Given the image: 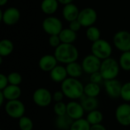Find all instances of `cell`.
I'll return each instance as SVG.
<instances>
[{
	"label": "cell",
	"instance_id": "18",
	"mask_svg": "<svg viewBox=\"0 0 130 130\" xmlns=\"http://www.w3.org/2000/svg\"><path fill=\"white\" fill-rule=\"evenodd\" d=\"M7 101L18 100L21 95V89L18 85H8L5 88L1 91Z\"/></svg>",
	"mask_w": 130,
	"mask_h": 130
},
{
	"label": "cell",
	"instance_id": "13",
	"mask_svg": "<svg viewBox=\"0 0 130 130\" xmlns=\"http://www.w3.org/2000/svg\"><path fill=\"white\" fill-rule=\"evenodd\" d=\"M122 83L118 79L104 81V87L106 94L112 99H117L120 98L122 89Z\"/></svg>",
	"mask_w": 130,
	"mask_h": 130
},
{
	"label": "cell",
	"instance_id": "15",
	"mask_svg": "<svg viewBox=\"0 0 130 130\" xmlns=\"http://www.w3.org/2000/svg\"><path fill=\"white\" fill-rule=\"evenodd\" d=\"M58 61L54 55L46 54L43 56L39 60L38 66L40 70L45 72H50L57 65Z\"/></svg>",
	"mask_w": 130,
	"mask_h": 130
},
{
	"label": "cell",
	"instance_id": "3",
	"mask_svg": "<svg viewBox=\"0 0 130 130\" xmlns=\"http://www.w3.org/2000/svg\"><path fill=\"white\" fill-rule=\"evenodd\" d=\"M120 66L119 62L114 58L110 57L102 60L100 72L104 81L116 79L120 74Z\"/></svg>",
	"mask_w": 130,
	"mask_h": 130
},
{
	"label": "cell",
	"instance_id": "6",
	"mask_svg": "<svg viewBox=\"0 0 130 130\" xmlns=\"http://www.w3.org/2000/svg\"><path fill=\"white\" fill-rule=\"evenodd\" d=\"M43 30L50 36L59 35L62 30V23L59 18L55 16H49L42 22Z\"/></svg>",
	"mask_w": 130,
	"mask_h": 130
},
{
	"label": "cell",
	"instance_id": "9",
	"mask_svg": "<svg viewBox=\"0 0 130 130\" xmlns=\"http://www.w3.org/2000/svg\"><path fill=\"white\" fill-rule=\"evenodd\" d=\"M21 18V13L16 7H9L5 10H0V21L8 26L16 24Z\"/></svg>",
	"mask_w": 130,
	"mask_h": 130
},
{
	"label": "cell",
	"instance_id": "7",
	"mask_svg": "<svg viewBox=\"0 0 130 130\" xmlns=\"http://www.w3.org/2000/svg\"><path fill=\"white\" fill-rule=\"evenodd\" d=\"M32 99L39 107H46L53 101V94L46 88H39L34 91Z\"/></svg>",
	"mask_w": 130,
	"mask_h": 130
},
{
	"label": "cell",
	"instance_id": "41",
	"mask_svg": "<svg viewBox=\"0 0 130 130\" xmlns=\"http://www.w3.org/2000/svg\"><path fill=\"white\" fill-rule=\"evenodd\" d=\"M5 101H6V100H5V96L3 95L2 92L0 91V106H2V105L4 104Z\"/></svg>",
	"mask_w": 130,
	"mask_h": 130
},
{
	"label": "cell",
	"instance_id": "36",
	"mask_svg": "<svg viewBox=\"0 0 130 130\" xmlns=\"http://www.w3.org/2000/svg\"><path fill=\"white\" fill-rule=\"evenodd\" d=\"M82 24L81 23L79 22V21L78 19L76 20H74L71 22H69V28L71 29L72 30L75 31V32H78L80 30V29L82 28Z\"/></svg>",
	"mask_w": 130,
	"mask_h": 130
},
{
	"label": "cell",
	"instance_id": "12",
	"mask_svg": "<svg viewBox=\"0 0 130 130\" xmlns=\"http://www.w3.org/2000/svg\"><path fill=\"white\" fill-rule=\"evenodd\" d=\"M115 117L117 123L122 126H130V104L123 103L117 106L115 110Z\"/></svg>",
	"mask_w": 130,
	"mask_h": 130
},
{
	"label": "cell",
	"instance_id": "5",
	"mask_svg": "<svg viewBox=\"0 0 130 130\" xmlns=\"http://www.w3.org/2000/svg\"><path fill=\"white\" fill-rule=\"evenodd\" d=\"M25 106L22 101L18 100L8 101L5 105V111L7 115L12 119L19 120L24 116Z\"/></svg>",
	"mask_w": 130,
	"mask_h": 130
},
{
	"label": "cell",
	"instance_id": "1",
	"mask_svg": "<svg viewBox=\"0 0 130 130\" xmlns=\"http://www.w3.org/2000/svg\"><path fill=\"white\" fill-rule=\"evenodd\" d=\"M85 85L78 78L68 77L61 83V91L65 97L72 101L81 99L84 96Z\"/></svg>",
	"mask_w": 130,
	"mask_h": 130
},
{
	"label": "cell",
	"instance_id": "14",
	"mask_svg": "<svg viewBox=\"0 0 130 130\" xmlns=\"http://www.w3.org/2000/svg\"><path fill=\"white\" fill-rule=\"evenodd\" d=\"M66 115L69 116L73 121L84 118L85 110H84L82 104L77 101H71L67 104Z\"/></svg>",
	"mask_w": 130,
	"mask_h": 130
},
{
	"label": "cell",
	"instance_id": "23",
	"mask_svg": "<svg viewBox=\"0 0 130 130\" xmlns=\"http://www.w3.org/2000/svg\"><path fill=\"white\" fill-rule=\"evenodd\" d=\"M101 88L100 87V85L92 83L91 82L86 84L84 88V95L87 97L98 98L101 94Z\"/></svg>",
	"mask_w": 130,
	"mask_h": 130
},
{
	"label": "cell",
	"instance_id": "38",
	"mask_svg": "<svg viewBox=\"0 0 130 130\" xmlns=\"http://www.w3.org/2000/svg\"><path fill=\"white\" fill-rule=\"evenodd\" d=\"M9 85L8 76L4 74H0V90H3Z\"/></svg>",
	"mask_w": 130,
	"mask_h": 130
},
{
	"label": "cell",
	"instance_id": "24",
	"mask_svg": "<svg viewBox=\"0 0 130 130\" xmlns=\"http://www.w3.org/2000/svg\"><path fill=\"white\" fill-rule=\"evenodd\" d=\"M14 43L8 39H3L0 41V56L6 57L12 53Z\"/></svg>",
	"mask_w": 130,
	"mask_h": 130
},
{
	"label": "cell",
	"instance_id": "39",
	"mask_svg": "<svg viewBox=\"0 0 130 130\" xmlns=\"http://www.w3.org/2000/svg\"><path fill=\"white\" fill-rule=\"evenodd\" d=\"M91 130H107V129L102 123H99L91 126Z\"/></svg>",
	"mask_w": 130,
	"mask_h": 130
},
{
	"label": "cell",
	"instance_id": "22",
	"mask_svg": "<svg viewBox=\"0 0 130 130\" xmlns=\"http://www.w3.org/2000/svg\"><path fill=\"white\" fill-rule=\"evenodd\" d=\"M59 36L62 43L73 44L77 39V33L69 28H63Z\"/></svg>",
	"mask_w": 130,
	"mask_h": 130
},
{
	"label": "cell",
	"instance_id": "37",
	"mask_svg": "<svg viewBox=\"0 0 130 130\" xmlns=\"http://www.w3.org/2000/svg\"><path fill=\"white\" fill-rule=\"evenodd\" d=\"M64 98H65V95H64V94L62 93V91L61 90L60 91H56L54 93H53V101L55 103L62 102Z\"/></svg>",
	"mask_w": 130,
	"mask_h": 130
},
{
	"label": "cell",
	"instance_id": "40",
	"mask_svg": "<svg viewBox=\"0 0 130 130\" xmlns=\"http://www.w3.org/2000/svg\"><path fill=\"white\" fill-rule=\"evenodd\" d=\"M59 3L63 5H68V4H70V3H72L73 0H58Z\"/></svg>",
	"mask_w": 130,
	"mask_h": 130
},
{
	"label": "cell",
	"instance_id": "10",
	"mask_svg": "<svg viewBox=\"0 0 130 130\" xmlns=\"http://www.w3.org/2000/svg\"><path fill=\"white\" fill-rule=\"evenodd\" d=\"M101 62L102 60L96 57L94 55L89 54L84 57L81 64L84 72L88 75H91L100 71Z\"/></svg>",
	"mask_w": 130,
	"mask_h": 130
},
{
	"label": "cell",
	"instance_id": "26",
	"mask_svg": "<svg viewBox=\"0 0 130 130\" xmlns=\"http://www.w3.org/2000/svg\"><path fill=\"white\" fill-rule=\"evenodd\" d=\"M85 119L91 124V126H92V125L101 123L104 120V115L102 112H101L100 110H94L93 111L88 113Z\"/></svg>",
	"mask_w": 130,
	"mask_h": 130
},
{
	"label": "cell",
	"instance_id": "35",
	"mask_svg": "<svg viewBox=\"0 0 130 130\" xmlns=\"http://www.w3.org/2000/svg\"><path fill=\"white\" fill-rule=\"evenodd\" d=\"M103 81H104V80L100 72H94V73L90 75V82L92 83L100 85Z\"/></svg>",
	"mask_w": 130,
	"mask_h": 130
},
{
	"label": "cell",
	"instance_id": "27",
	"mask_svg": "<svg viewBox=\"0 0 130 130\" xmlns=\"http://www.w3.org/2000/svg\"><path fill=\"white\" fill-rule=\"evenodd\" d=\"M85 35H86L87 39L89 41L94 43L101 39V30H99V28L93 25L87 28Z\"/></svg>",
	"mask_w": 130,
	"mask_h": 130
},
{
	"label": "cell",
	"instance_id": "17",
	"mask_svg": "<svg viewBox=\"0 0 130 130\" xmlns=\"http://www.w3.org/2000/svg\"><path fill=\"white\" fill-rule=\"evenodd\" d=\"M79 9L76 5L74 3H70L64 5L62 8V16L64 19L69 22L78 19L79 14Z\"/></svg>",
	"mask_w": 130,
	"mask_h": 130
},
{
	"label": "cell",
	"instance_id": "31",
	"mask_svg": "<svg viewBox=\"0 0 130 130\" xmlns=\"http://www.w3.org/2000/svg\"><path fill=\"white\" fill-rule=\"evenodd\" d=\"M53 112L56 117H62L66 115L67 112V104L63 101L55 103L53 106Z\"/></svg>",
	"mask_w": 130,
	"mask_h": 130
},
{
	"label": "cell",
	"instance_id": "29",
	"mask_svg": "<svg viewBox=\"0 0 130 130\" xmlns=\"http://www.w3.org/2000/svg\"><path fill=\"white\" fill-rule=\"evenodd\" d=\"M69 130H91V124L85 118L73 121Z\"/></svg>",
	"mask_w": 130,
	"mask_h": 130
},
{
	"label": "cell",
	"instance_id": "44",
	"mask_svg": "<svg viewBox=\"0 0 130 130\" xmlns=\"http://www.w3.org/2000/svg\"><path fill=\"white\" fill-rule=\"evenodd\" d=\"M129 104H130V103H129Z\"/></svg>",
	"mask_w": 130,
	"mask_h": 130
},
{
	"label": "cell",
	"instance_id": "21",
	"mask_svg": "<svg viewBox=\"0 0 130 130\" xmlns=\"http://www.w3.org/2000/svg\"><path fill=\"white\" fill-rule=\"evenodd\" d=\"M80 100V103L82 104L85 112L89 113L94 110H98L99 102L97 98H91L84 95Z\"/></svg>",
	"mask_w": 130,
	"mask_h": 130
},
{
	"label": "cell",
	"instance_id": "8",
	"mask_svg": "<svg viewBox=\"0 0 130 130\" xmlns=\"http://www.w3.org/2000/svg\"><path fill=\"white\" fill-rule=\"evenodd\" d=\"M113 43L122 53L130 51V32L125 30L117 31L113 37Z\"/></svg>",
	"mask_w": 130,
	"mask_h": 130
},
{
	"label": "cell",
	"instance_id": "43",
	"mask_svg": "<svg viewBox=\"0 0 130 130\" xmlns=\"http://www.w3.org/2000/svg\"><path fill=\"white\" fill-rule=\"evenodd\" d=\"M0 130H2V129H0Z\"/></svg>",
	"mask_w": 130,
	"mask_h": 130
},
{
	"label": "cell",
	"instance_id": "20",
	"mask_svg": "<svg viewBox=\"0 0 130 130\" xmlns=\"http://www.w3.org/2000/svg\"><path fill=\"white\" fill-rule=\"evenodd\" d=\"M66 71L68 76L70 78H80L84 71L82 66L81 63H78L77 61L74 62H71L69 64H67L66 66Z\"/></svg>",
	"mask_w": 130,
	"mask_h": 130
},
{
	"label": "cell",
	"instance_id": "28",
	"mask_svg": "<svg viewBox=\"0 0 130 130\" xmlns=\"http://www.w3.org/2000/svg\"><path fill=\"white\" fill-rule=\"evenodd\" d=\"M119 64L120 69L125 72L130 71V51L123 52L119 58Z\"/></svg>",
	"mask_w": 130,
	"mask_h": 130
},
{
	"label": "cell",
	"instance_id": "30",
	"mask_svg": "<svg viewBox=\"0 0 130 130\" xmlns=\"http://www.w3.org/2000/svg\"><path fill=\"white\" fill-rule=\"evenodd\" d=\"M18 126L21 130H32L34 123L30 117L24 116L18 120Z\"/></svg>",
	"mask_w": 130,
	"mask_h": 130
},
{
	"label": "cell",
	"instance_id": "19",
	"mask_svg": "<svg viewBox=\"0 0 130 130\" xmlns=\"http://www.w3.org/2000/svg\"><path fill=\"white\" fill-rule=\"evenodd\" d=\"M59 4L58 0H43L40 4V8L43 13L51 16L58 10Z\"/></svg>",
	"mask_w": 130,
	"mask_h": 130
},
{
	"label": "cell",
	"instance_id": "11",
	"mask_svg": "<svg viewBox=\"0 0 130 130\" xmlns=\"http://www.w3.org/2000/svg\"><path fill=\"white\" fill-rule=\"evenodd\" d=\"M78 20L79 21L82 27L88 28L91 26H93L97 21L98 13L92 8H85L80 10Z\"/></svg>",
	"mask_w": 130,
	"mask_h": 130
},
{
	"label": "cell",
	"instance_id": "16",
	"mask_svg": "<svg viewBox=\"0 0 130 130\" xmlns=\"http://www.w3.org/2000/svg\"><path fill=\"white\" fill-rule=\"evenodd\" d=\"M50 76L53 82L60 84L69 77L66 66H63L62 65H57L50 72Z\"/></svg>",
	"mask_w": 130,
	"mask_h": 130
},
{
	"label": "cell",
	"instance_id": "33",
	"mask_svg": "<svg viewBox=\"0 0 130 130\" xmlns=\"http://www.w3.org/2000/svg\"><path fill=\"white\" fill-rule=\"evenodd\" d=\"M120 98L126 103H130V82H126L123 85Z\"/></svg>",
	"mask_w": 130,
	"mask_h": 130
},
{
	"label": "cell",
	"instance_id": "2",
	"mask_svg": "<svg viewBox=\"0 0 130 130\" xmlns=\"http://www.w3.org/2000/svg\"><path fill=\"white\" fill-rule=\"evenodd\" d=\"M53 55L59 62L67 65L71 62H76L78 58L79 53L74 44L61 43L55 49Z\"/></svg>",
	"mask_w": 130,
	"mask_h": 130
},
{
	"label": "cell",
	"instance_id": "42",
	"mask_svg": "<svg viewBox=\"0 0 130 130\" xmlns=\"http://www.w3.org/2000/svg\"><path fill=\"white\" fill-rule=\"evenodd\" d=\"M8 0H0V5L1 6H4L8 3Z\"/></svg>",
	"mask_w": 130,
	"mask_h": 130
},
{
	"label": "cell",
	"instance_id": "25",
	"mask_svg": "<svg viewBox=\"0 0 130 130\" xmlns=\"http://www.w3.org/2000/svg\"><path fill=\"white\" fill-rule=\"evenodd\" d=\"M73 120L67 115L62 117H56L55 120V125L59 130H69Z\"/></svg>",
	"mask_w": 130,
	"mask_h": 130
},
{
	"label": "cell",
	"instance_id": "34",
	"mask_svg": "<svg viewBox=\"0 0 130 130\" xmlns=\"http://www.w3.org/2000/svg\"><path fill=\"white\" fill-rule=\"evenodd\" d=\"M48 42H49V44L50 45V46H52V47H53L55 49L57 48L62 43L59 35H51V36H50Z\"/></svg>",
	"mask_w": 130,
	"mask_h": 130
},
{
	"label": "cell",
	"instance_id": "4",
	"mask_svg": "<svg viewBox=\"0 0 130 130\" xmlns=\"http://www.w3.org/2000/svg\"><path fill=\"white\" fill-rule=\"evenodd\" d=\"M91 54L101 60H104L107 58L111 57L113 53V48L111 44L106 40L100 39L92 43L91 46Z\"/></svg>",
	"mask_w": 130,
	"mask_h": 130
},
{
	"label": "cell",
	"instance_id": "32",
	"mask_svg": "<svg viewBox=\"0 0 130 130\" xmlns=\"http://www.w3.org/2000/svg\"><path fill=\"white\" fill-rule=\"evenodd\" d=\"M8 79L9 85H20V84L22 82V76L20 73L17 72H12L9 73L8 75Z\"/></svg>",
	"mask_w": 130,
	"mask_h": 130
}]
</instances>
